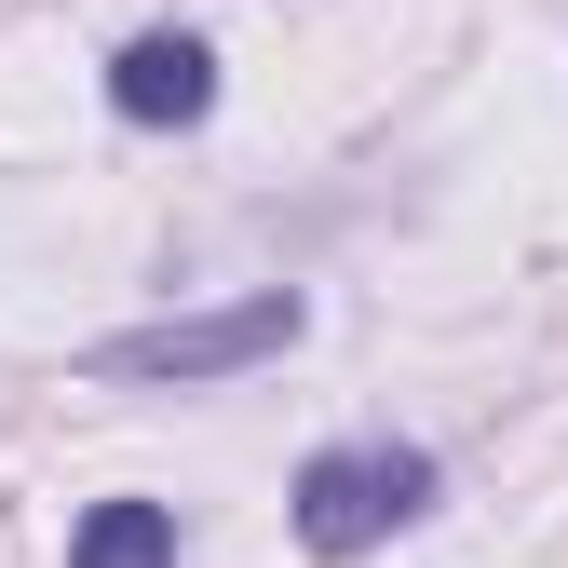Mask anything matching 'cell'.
I'll use <instances>...</instances> for the list:
<instances>
[{
  "label": "cell",
  "mask_w": 568,
  "mask_h": 568,
  "mask_svg": "<svg viewBox=\"0 0 568 568\" xmlns=\"http://www.w3.org/2000/svg\"><path fill=\"white\" fill-rule=\"evenodd\" d=\"M434 501H447V460H434V447H406V434H352V447H312V460H298V487H284V515H298V541H312L325 568L379 555L393 528H419Z\"/></svg>",
  "instance_id": "cell-1"
},
{
  "label": "cell",
  "mask_w": 568,
  "mask_h": 568,
  "mask_svg": "<svg viewBox=\"0 0 568 568\" xmlns=\"http://www.w3.org/2000/svg\"><path fill=\"white\" fill-rule=\"evenodd\" d=\"M312 338V298L298 284H257V298H217V312H163V325H122L82 352V379H244L271 352Z\"/></svg>",
  "instance_id": "cell-2"
},
{
  "label": "cell",
  "mask_w": 568,
  "mask_h": 568,
  "mask_svg": "<svg viewBox=\"0 0 568 568\" xmlns=\"http://www.w3.org/2000/svg\"><path fill=\"white\" fill-rule=\"evenodd\" d=\"M109 109L135 135H190L203 109H217V41H203V28H135L109 54Z\"/></svg>",
  "instance_id": "cell-3"
},
{
  "label": "cell",
  "mask_w": 568,
  "mask_h": 568,
  "mask_svg": "<svg viewBox=\"0 0 568 568\" xmlns=\"http://www.w3.org/2000/svg\"><path fill=\"white\" fill-rule=\"evenodd\" d=\"M68 568H176V501H95L68 528Z\"/></svg>",
  "instance_id": "cell-4"
}]
</instances>
